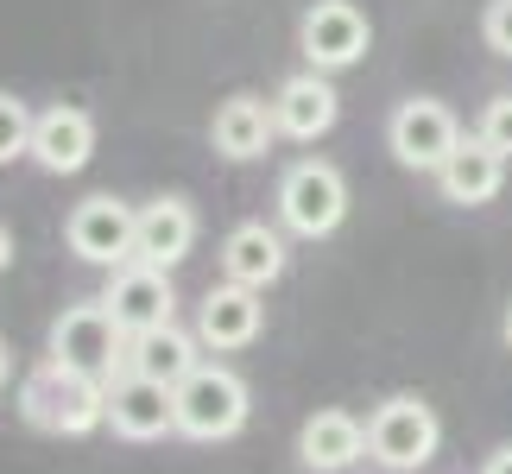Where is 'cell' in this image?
<instances>
[{
	"mask_svg": "<svg viewBox=\"0 0 512 474\" xmlns=\"http://www.w3.org/2000/svg\"><path fill=\"white\" fill-rule=\"evenodd\" d=\"M19 411H26V424L51 430V437H89L95 424H108V386L45 361L19 386Z\"/></svg>",
	"mask_w": 512,
	"mask_h": 474,
	"instance_id": "cell-1",
	"label": "cell"
},
{
	"mask_svg": "<svg viewBox=\"0 0 512 474\" xmlns=\"http://www.w3.org/2000/svg\"><path fill=\"white\" fill-rule=\"evenodd\" d=\"M247 424V380L234 367H203L196 361L177 380V430L196 443H222Z\"/></svg>",
	"mask_w": 512,
	"mask_h": 474,
	"instance_id": "cell-2",
	"label": "cell"
},
{
	"mask_svg": "<svg viewBox=\"0 0 512 474\" xmlns=\"http://www.w3.org/2000/svg\"><path fill=\"white\" fill-rule=\"evenodd\" d=\"M127 335L121 323L108 316V304L95 298V304H70L64 316L51 323V361L57 367H70V373H89V380H121L114 367H127Z\"/></svg>",
	"mask_w": 512,
	"mask_h": 474,
	"instance_id": "cell-3",
	"label": "cell"
},
{
	"mask_svg": "<svg viewBox=\"0 0 512 474\" xmlns=\"http://www.w3.org/2000/svg\"><path fill=\"white\" fill-rule=\"evenodd\" d=\"M437 443H443L437 411H430L424 399H411V392L386 399L367 418V456L380 462V468H392V474H418L430 456H437Z\"/></svg>",
	"mask_w": 512,
	"mask_h": 474,
	"instance_id": "cell-4",
	"label": "cell"
},
{
	"mask_svg": "<svg viewBox=\"0 0 512 474\" xmlns=\"http://www.w3.org/2000/svg\"><path fill=\"white\" fill-rule=\"evenodd\" d=\"M279 215L291 234H304V241H323V234L342 228L348 215V184L336 165H323V158H304V165L285 171L279 184Z\"/></svg>",
	"mask_w": 512,
	"mask_h": 474,
	"instance_id": "cell-5",
	"label": "cell"
},
{
	"mask_svg": "<svg viewBox=\"0 0 512 474\" xmlns=\"http://www.w3.org/2000/svg\"><path fill=\"white\" fill-rule=\"evenodd\" d=\"M386 140H392V158H399V165L443 171L449 152L462 146V127H456V114H449L437 95H411V102H399V114H392Z\"/></svg>",
	"mask_w": 512,
	"mask_h": 474,
	"instance_id": "cell-6",
	"label": "cell"
},
{
	"mask_svg": "<svg viewBox=\"0 0 512 474\" xmlns=\"http://www.w3.org/2000/svg\"><path fill=\"white\" fill-rule=\"evenodd\" d=\"M367 13L354 7V0H317V7L304 13V26H298V45L310 57V70H348V64H361L367 57Z\"/></svg>",
	"mask_w": 512,
	"mask_h": 474,
	"instance_id": "cell-7",
	"label": "cell"
},
{
	"mask_svg": "<svg viewBox=\"0 0 512 474\" xmlns=\"http://www.w3.org/2000/svg\"><path fill=\"white\" fill-rule=\"evenodd\" d=\"M133 222H140V209H127L121 196H89V203L70 209L64 241L89 266H127L133 260Z\"/></svg>",
	"mask_w": 512,
	"mask_h": 474,
	"instance_id": "cell-8",
	"label": "cell"
},
{
	"mask_svg": "<svg viewBox=\"0 0 512 474\" xmlns=\"http://www.w3.org/2000/svg\"><path fill=\"white\" fill-rule=\"evenodd\" d=\"M102 304L108 316L121 323V335H146V329H165L171 323V272L159 266H146V260H127V266H114V279L102 291Z\"/></svg>",
	"mask_w": 512,
	"mask_h": 474,
	"instance_id": "cell-9",
	"label": "cell"
},
{
	"mask_svg": "<svg viewBox=\"0 0 512 474\" xmlns=\"http://www.w3.org/2000/svg\"><path fill=\"white\" fill-rule=\"evenodd\" d=\"M108 424H114V437H127V443L165 437V430H177V386L146 380V373L108 380Z\"/></svg>",
	"mask_w": 512,
	"mask_h": 474,
	"instance_id": "cell-10",
	"label": "cell"
},
{
	"mask_svg": "<svg viewBox=\"0 0 512 474\" xmlns=\"http://www.w3.org/2000/svg\"><path fill=\"white\" fill-rule=\"evenodd\" d=\"M260 323H266L260 291L228 279V285H215L203 298V310H196V342L215 348V354H228V348H247L253 335H260Z\"/></svg>",
	"mask_w": 512,
	"mask_h": 474,
	"instance_id": "cell-11",
	"label": "cell"
},
{
	"mask_svg": "<svg viewBox=\"0 0 512 474\" xmlns=\"http://www.w3.org/2000/svg\"><path fill=\"white\" fill-rule=\"evenodd\" d=\"M196 247V209L184 196H159V203L140 209V222H133V260L171 272L177 260H190Z\"/></svg>",
	"mask_w": 512,
	"mask_h": 474,
	"instance_id": "cell-12",
	"label": "cell"
},
{
	"mask_svg": "<svg viewBox=\"0 0 512 474\" xmlns=\"http://www.w3.org/2000/svg\"><path fill=\"white\" fill-rule=\"evenodd\" d=\"M89 152H95V121L83 108H45L32 121V158L45 165L51 177H70V171H83L89 165Z\"/></svg>",
	"mask_w": 512,
	"mask_h": 474,
	"instance_id": "cell-13",
	"label": "cell"
},
{
	"mask_svg": "<svg viewBox=\"0 0 512 474\" xmlns=\"http://www.w3.org/2000/svg\"><path fill=\"white\" fill-rule=\"evenodd\" d=\"M367 456V424L348 418V411H317L304 430H298V462L310 474H342Z\"/></svg>",
	"mask_w": 512,
	"mask_h": 474,
	"instance_id": "cell-14",
	"label": "cell"
},
{
	"mask_svg": "<svg viewBox=\"0 0 512 474\" xmlns=\"http://www.w3.org/2000/svg\"><path fill=\"white\" fill-rule=\"evenodd\" d=\"M272 114H279V133H291V140H317V133L336 127L342 95L329 89V76H323V70H304V76H291V83L279 89Z\"/></svg>",
	"mask_w": 512,
	"mask_h": 474,
	"instance_id": "cell-15",
	"label": "cell"
},
{
	"mask_svg": "<svg viewBox=\"0 0 512 474\" xmlns=\"http://www.w3.org/2000/svg\"><path fill=\"white\" fill-rule=\"evenodd\" d=\"M215 152L234 158V165H247V158H260L272 146V133H279V114H272V102H260V95H228L222 108H215Z\"/></svg>",
	"mask_w": 512,
	"mask_h": 474,
	"instance_id": "cell-16",
	"label": "cell"
},
{
	"mask_svg": "<svg viewBox=\"0 0 512 474\" xmlns=\"http://www.w3.org/2000/svg\"><path fill=\"white\" fill-rule=\"evenodd\" d=\"M437 184H443L449 203H468V209H475V203H494L500 184H506V158L475 133V140H462L456 152H449V165L437 171Z\"/></svg>",
	"mask_w": 512,
	"mask_h": 474,
	"instance_id": "cell-17",
	"label": "cell"
},
{
	"mask_svg": "<svg viewBox=\"0 0 512 474\" xmlns=\"http://www.w3.org/2000/svg\"><path fill=\"white\" fill-rule=\"evenodd\" d=\"M222 272L234 285H253V291H266L272 279L285 272V241L272 234L266 222H241L222 241Z\"/></svg>",
	"mask_w": 512,
	"mask_h": 474,
	"instance_id": "cell-18",
	"label": "cell"
},
{
	"mask_svg": "<svg viewBox=\"0 0 512 474\" xmlns=\"http://www.w3.org/2000/svg\"><path fill=\"white\" fill-rule=\"evenodd\" d=\"M190 367H196V335H184L177 323L146 329V335H127V373H146V380L177 386Z\"/></svg>",
	"mask_w": 512,
	"mask_h": 474,
	"instance_id": "cell-19",
	"label": "cell"
},
{
	"mask_svg": "<svg viewBox=\"0 0 512 474\" xmlns=\"http://www.w3.org/2000/svg\"><path fill=\"white\" fill-rule=\"evenodd\" d=\"M19 152H32V114L19 95H0V165H13Z\"/></svg>",
	"mask_w": 512,
	"mask_h": 474,
	"instance_id": "cell-20",
	"label": "cell"
},
{
	"mask_svg": "<svg viewBox=\"0 0 512 474\" xmlns=\"http://www.w3.org/2000/svg\"><path fill=\"white\" fill-rule=\"evenodd\" d=\"M475 133H481V140L494 146L500 158H512V95H494V102L481 108V127H475Z\"/></svg>",
	"mask_w": 512,
	"mask_h": 474,
	"instance_id": "cell-21",
	"label": "cell"
},
{
	"mask_svg": "<svg viewBox=\"0 0 512 474\" xmlns=\"http://www.w3.org/2000/svg\"><path fill=\"white\" fill-rule=\"evenodd\" d=\"M481 38H487V51L512 57V0H487V13H481Z\"/></svg>",
	"mask_w": 512,
	"mask_h": 474,
	"instance_id": "cell-22",
	"label": "cell"
},
{
	"mask_svg": "<svg viewBox=\"0 0 512 474\" xmlns=\"http://www.w3.org/2000/svg\"><path fill=\"white\" fill-rule=\"evenodd\" d=\"M481 474H512V449H500V456H487V468Z\"/></svg>",
	"mask_w": 512,
	"mask_h": 474,
	"instance_id": "cell-23",
	"label": "cell"
},
{
	"mask_svg": "<svg viewBox=\"0 0 512 474\" xmlns=\"http://www.w3.org/2000/svg\"><path fill=\"white\" fill-rule=\"evenodd\" d=\"M7 260H13V234H7V222H0V272H7Z\"/></svg>",
	"mask_w": 512,
	"mask_h": 474,
	"instance_id": "cell-24",
	"label": "cell"
},
{
	"mask_svg": "<svg viewBox=\"0 0 512 474\" xmlns=\"http://www.w3.org/2000/svg\"><path fill=\"white\" fill-rule=\"evenodd\" d=\"M7 380H13V348L0 342V386H7Z\"/></svg>",
	"mask_w": 512,
	"mask_h": 474,
	"instance_id": "cell-25",
	"label": "cell"
},
{
	"mask_svg": "<svg viewBox=\"0 0 512 474\" xmlns=\"http://www.w3.org/2000/svg\"><path fill=\"white\" fill-rule=\"evenodd\" d=\"M506 342H512V310H506Z\"/></svg>",
	"mask_w": 512,
	"mask_h": 474,
	"instance_id": "cell-26",
	"label": "cell"
}]
</instances>
